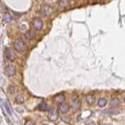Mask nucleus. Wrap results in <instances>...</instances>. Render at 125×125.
<instances>
[{"label": "nucleus", "instance_id": "nucleus-20", "mask_svg": "<svg viewBox=\"0 0 125 125\" xmlns=\"http://www.w3.org/2000/svg\"><path fill=\"white\" fill-rule=\"evenodd\" d=\"M5 107H6V111H7V113H9L10 115H11V109H10V105H9V104H8L7 103H6V104H5Z\"/></svg>", "mask_w": 125, "mask_h": 125}, {"label": "nucleus", "instance_id": "nucleus-6", "mask_svg": "<svg viewBox=\"0 0 125 125\" xmlns=\"http://www.w3.org/2000/svg\"><path fill=\"white\" fill-rule=\"evenodd\" d=\"M33 26L36 30H42L43 27V22L40 19H35L33 22Z\"/></svg>", "mask_w": 125, "mask_h": 125}, {"label": "nucleus", "instance_id": "nucleus-19", "mask_svg": "<svg viewBox=\"0 0 125 125\" xmlns=\"http://www.w3.org/2000/svg\"><path fill=\"white\" fill-rule=\"evenodd\" d=\"M4 19H5L6 22L9 23V22H10V21H11L12 17H11V16H10L9 13H6V14H5V17H4Z\"/></svg>", "mask_w": 125, "mask_h": 125}, {"label": "nucleus", "instance_id": "nucleus-4", "mask_svg": "<svg viewBox=\"0 0 125 125\" xmlns=\"http://www.w3.org/2000/svg\"><path fill=\"white\" fill-rule=\"evenodd\" d=\"M66 97L63 94H60V95H57L53 98V101L58 105H62L63 104V103L65 102Z\"/></svg>", "mask_w": 125, "mask_h": 125}, {"label": "nucleus", "instance_id": "nucleus-2", "mask_svg": "<svg viewBox=\"0 0 125 125\" xmlns=\"http://www.w3.org/2000/svg\"><path fill=\"white\" fill-rule=\"evenodd\" d=\"M81 102L78 99L77 96H73L72 98L71 101H70V107L73 109L74 110H77L81 108Z\"/></svg>", "mask_w": 125, "mask_h": 125}, {"label": "nucleus", "instance_id": "nucleus-8", "mask_svg": "<svg viewBox=\"0 0 125 125\" xmlns=\"http://www.w3.org/2000/svg\"><path fill=\"white\" fill-rule=\"evenodd\" d=\"M69 109H70V105L68 104L63 103V104L60 105L59 110H60V112L62 113H66L69 111Z\"/></svg>", "mask_w": 125, "mask_h": 125}, {"label": "nucleus", "instance_id": "nucleus-13", "mask_svg": "<svg viewBox=\"0 0 125 125\" xmlns=\"http://www.w3.org/2000/svg\"><path fill=\"white\" fill-rule=\"evenodd\" d=\"M86 101L89 105H92L95 102V97L94 95H88L86 97Z\"/></svg>", "mask_w": 125, "mask_h": 125}, {"label": "nucleus", "instance_id": "nucleus-12", "mask_svg": "<svg viewBox=\"0 0 125 125\" xmlns=\"http://www.w3.org/2000/svg\"><path fill=\"white\" fill-rule=\"evenodd\" d=\"M8 92H9L10 94L11 95H14L17 92H18V88L17 86H14V85H10L8 87Z\"/></svg>", "mask_w": 125, "mask_h": 125}, {"label": "nucleus", "instance_id": "nucleus-5", "mask_svg": "<svg viewBox=\"0 0 125 125\" xmlns=\"http://www.w3.org/2000/svg\"><path fill=\"white\" fill-rule=\"evenodd\" d=\"M5 72L6 73V75L8 76H10V77H12V76H13L15 75V73L16 72H17V70H16V68L14 67L13 66H8L6 67L5 69Z\"/></svg>", "mask_w": 125, "mask_h": 125}, {"label": "nucleus", "instance_id": "nucleus-9", "mask_svg": "<svg viewBox=\"0 0 125 125\" xmlns=\"http://www.w3.org/2000/svg\"><path fill=\"white\" fill-rule=\"evenodd\" d=\"M120 112L116 109H105V110L103 111V113L105 114H107V115H116V114H118Z\"/></svg>", "mask_w": 125, "mask_h": 125}, {"label": "nucleus", "instance_id": "nucleus-10", "mask_svg": "<svg viewBox=\"0 0 125 125\" xmlns=\"http://www.w3.org/2000/svg\"><path fill=\"white\" fill-rule=\"evenodd\" d=\"M38 109H40V110H42V111H49V110H51V108L48 105L44 103H41L40 105H39Z\"/></svg>", "mask_w": 125, "mask_h": 125}, {"label": "nucleus", "instance_id": "nucleus-14", "mask_svg": "<svg viewBox=\"0 0 125 125\" xmlns=\"http://www.w3.org/2000/svg\"><path fill=\"white\" fill-rule=\"evenodd\" d=\"M25 36L27 39H29V40H33V39L35 38V36H36V35H35V33L33 32V31H29L26 33Z\"/></svg>", "mask_w": 125, "mask_h": 125}, {"label": "nucleus", "instance_id": "nucleus-11", "mask_svg": "<svg viewBox=\"0 0 125 125\" xmlns=\"http://www.w3.org/2000/svg\"><path fill=\"white\" fill-rule=\"evenodd\" d=\"M120 104V100L118 98H113L110 101V105L113 107H117Z\"/></svg>", "mask_w": 125, "mask_h": 125}, {"label": "nucleus", "instance_id": "nucleus-15", "mask_svg": "<svg viewBox=\"0 0 125 125\" xmlns=\"http://www.w3.org/2000/svg\"><path fill=\"white\" fill-rule=\"evenodd\" d=\"M107 104V100L104 99V98H100V99L98 100V105L100 107H104L105 106V105Z\"/></svg>", "mask_w": 125, "mask_h": 125}, {"label": "nucleus", "instance_id": "nucleus-22", "mask_svg": "<svg viewBox=\"0 0 125 125\" xmlns=\"http://www.w3.org/2000/svg\"><path fill=\"white\" fill-rule=\"evenodd\" d=\"M86 125H95V123L93 120H88L86 122Z\"/></svg>", "mask_w": 125, "mask_h": 125}, {"label": "nucleus", "instance_id": "nucleus-18", "mask_svg": "<svg viewBox=\"0 0 125 125\" xmlns=\"http://www.w3.org/2000/svg\"><path fill=\"white\" fill-rule=\"evenodd\" d=\"M59 4L61 7H66L69 5V0H60Z\"/></svg>", "mask_w": 125, "mask_h": 125}, {"label": "nucleus", "instance_id": "nucleus-3", "mask_svg": "<svg viewBox=\"0 0 125 125\" xmlns=\"http://www.w3.org/2000/svg\"><path fill=\"white\" fill-rule=\"evenodd\" d=\"M6 56L8 60L10 61H13L16 59V54L14 52V51L10 48L6 49Z\"/></svg>", "mask_w": 125, "mask_h": 125}, {"label": "nucleus", "instance_id": "nucleus-17", "mask_svg": "<svg viewBox=\"0 0 125 125\" xmlns=\"http://www.w3.org/2000/svg\"><path fill=\"white\" fill-rule=\"evenodd\" d=\"M50 10L49 9V8H43V9H42L41 10V14L42 16H45V17H46V16H48L50 14Z\"/></svg>", "mask_w": 125, "mask_h": 125}, {"label": "nucleus", "instance_id": "nucleus-7", "mask_svg": "<svg viewBox=\"0 0 125 125\" xmlns=\"http://www.w3.org/2000/svg\"><path fill=\"white\" fill-rule=\"evenodd\" d=\"M48 117L51 121H56L58 119V112L56 110H55V109H51Z\"/></svg>", "mask_w": 125, "mask_h": 125}, {"label": "nucleus", "instance_id": "nucleus-1", "mask_svg": "<svg viewBox=\"0 0 125 125\" xmlns=\"http://www.w3.org/2000/svg\"><path fill=\"white\" fill-rule=\"evenodd\" d=\"M14 47L18 52H24L27 49V45L25 42L21 39H17L14 42Z\"/></svg>", "mask_w": 125, "mask_h": 125}, {"label": "nucleus", "instance_id": "nucleus-23", "mask_svg": "<svg viewBox=\"0 0 125 125\" xmlns=\"http://www.w3.org/2000/svg\"><path fill=\"white\" fill-rule=\"evenodd\" d=\"M43 125H48V124H43Z\"/></svg>", "mask_w": 125, "mask_h": 125}, {"label": "nucleus", "instance_id": "nucleus-16", "mask_svg": "<svg viewBox=\"0 0 125 125\" xmlns=\"http://www.w3.org/2000/svg\"><path fill=\"white\" fill-rule=\"evenodd\" d=\"M15 101H16V103L18 104H22L23 103V102H24V98H23L22 95H17L16 96Z\"/></svg>", "mask_w": 125, "mask_h": 125}, {"label": "nucleus", "instance_id": "nucleus-24", "mask_svg": "<svg viewBox=\"0 0 125 125\" xmlns=\"http://www.w3.org/2000/svg\"><path fill=\"white\" fill-rule=\"evenodd\" d=\"M124 102H125V97H124Z\"/></svg>", "mask_w": 125, "mask_h": 125}, {"label": "nucleus", "instance_id": "nucleus-21", "mask_svg": "<svg viewBox=\"0 0 125 125\" xmlns=\"http://www.w3.org/2000/svg\"><path fill=\"white\" fill-rule=\"evenodd\" d=\"M24 125H34V122L33 120H27Z\"/></svg>", "mask_w": 125, "mask_h": 125}]
</instances>
